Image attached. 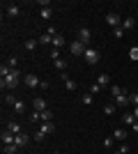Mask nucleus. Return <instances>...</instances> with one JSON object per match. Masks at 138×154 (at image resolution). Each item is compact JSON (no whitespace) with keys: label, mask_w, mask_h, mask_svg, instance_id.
Returning <instances> with one entry per match:
<instances>
[{"label":"nucleus","mask_w":138,"mask_h":154,"mask_svg":"<svg viewBox=\"0 0 138 154\" xmlns=\"http://www.w3.org/2000/svg\"><path fill=\"white\" fill-rule=\"evenodd\" d=\"M19 78H21V71L14 69L9 76H5L2 81H0V88H2V90H14V88L19 85Z\"/></svg>","instance_id":"f257e3e1"},{"label":"nucleus","mask_w":138,"mask_h":154,"mask_svg":"<svg viewBox=\"0 0 138 154\" xmlns=\"http://www.w3.org/2000/svg\"><path fill=\"white\" fill-rule=\"evenodd\" d=\"M83 58H85L87 64H97L99 62V51H97V48H92V46H87L85 53H83Z\"/></svg>","instance_id":"f03ea898"},{"label":"nucleus","mask_w":138,"mask_h":154,"mask_svg":"<svg viewBox=\"0 0 138 154\" xmlns=\"http://www.w3.org/2000/svg\"><path fill=\"white\" fill-rule=\"evenodd\" d=\"M85 48H87V46L83 44V42H78V39L69 44V51H72V55H76V58H78V55H83V53H85Z\"/></svg>","instance_id":"7ed1b4c3"},{"label":"nucleus","mask_w":138,"mask_h":154,"mask_svg":"<svg viewBox=\"0 0 138 154\" xmlns=\"http://www.w3.org/2000/svg\"><path fill=\"white\" fill-rule=\"evenodd\" d=\"M106 23L113 26V28H120V26H122V19H120L118 12H108V14H106Z\"/></svg>","instance_id":"20e7f679"},{"label":"nucleus","mask_w":138,"mask_h":154,"mask_svg":"<svg viewBox=\"0 0 138 154\" xmlns=\"http://www.w3.org/2000/svg\"><path fill=\"white\" fill-rule=\"evenodd\" d=\"M78 42H83L85 46L92 42V32H90V28H78Z\"/></svg>","instance_id":"39448f33"},{"label":"nucleus","mask_w":138,"mask_h":154,"mask_svg":"<svg viewBox=\"0 0 138 154\" xmlns=\"http://www.w3.org/2000/svg\"><path fill=\"white\" fill-rule=\"evenodd\" d=\"M0 138H2V145H14V138H16V136H14L12 131H9V129H2Z\"/></svg>","instance_id":"423d86ee"},{"label":"nucleus","mask_w":138,"mask_h":154,"mask_svg":"<svg viewBox=\"0 0 138 154\" xmlns=\"http://www.w3.org/2000/svg\"><path fill=\"white\" fill-rule=\"evenodd\" d=\"M32 108L37 110V113H44V110H48V108H46V99H41V97L32 99Z\"/></svg>","instance_id":"0eeeda50"},{"label":"nucleus","mask_w":138,"mask_h":154,"mask_svg":"<svg viewBox=\"0 0 138 154\" xmlns=\"http://www.w3.org/2000/svg\"><path fill=\"white\" fill-rule=\"evenodd\" d=\"M28 143H30V136L28 134H19L16 138H14V145H16V147H26Z\"/></svg>","instance_id":"6e6552de"},{"label":"nucleus","mask_w":138,"mask_h":154,"mask_svg":"<svg viewBox=\"0 0 138 154\" xmlns=\"http://www.w3.org/2000/svg\"><path fill=\"white\" fill-rule=\"evenodd\" d=\"M23 81H26L28 88H39V83H41V81L35 76V74H26V78H23Z\"/></svg>","instance_id":"1a4fd4ad"},{"label":"nucleus","mask_w":138,"mask_h":154,"mask_svg":"<svg viewBox=\"0 0 138 154\" xmlns=\"http://www.w3.org/2000/svg\"><path fill=\"white\" fill-rule=\"evenodd\" d=\"M129 94H120V97H115V106H118V108H127V106H129Z\"/></svg>","instance_id":"9d476101"},{"label":"nucleus","mask_w":138,"mask_h":154,"mask_svg":"<svg viewBox=\"0 0 138 154\" xmlns=\"http://www.w3.org/2000/svg\"><path fill=\"white\" fill-rule=\"evenodd\" d=\"M21 14V9H19V5H16V2H7V16H19Z\"/></svg>","instance_id":"9b49d317"},{"label":"nucleus","mask_w":138,"mask_h":154,"mask_svg":"<svg viewBox=\"0 0 138 154\" xmlns=\"http://www.w3.org/2000/svg\"><path fill=\"white\" fill-rule=\"evenodd\" d=\"M39 131H41L44 136H48V134H53V131H55V124H53V122H41Z\"/></svg>","instance_id":"f8f14e48"},{"label":"nucleus","mask_w":138,"mask_h":154,"mask_svg":"<svg viewBox=\"0 0 138 154\" xmlns=\"http://www.w3.org/2000/svg\"><path fill=\"white\" fill-rule=\"evenodd\" d=\"M127 136H129V134H127L124 129H115V131H113V138H115V140H120V143H124Z\"/></svg>","instance_id":"ddd939ff"},{"label":"nucleus","mask_w":138,"mask_h":154,"mask_svg":"<svg viewBox=\"0 0 138 154\" xmlns=\"http://www.w3.org/2000/svg\"><path fill=\"white\" fill-rule=\"evenodd\" d=\"M67 42H65V37H62V35H55V37H53V48H62V46H65Z\"/></svg>","instance_id":"4468645a"},{"label":"nucleus","mask_w":138,"mask_h":154,"mask_svg":"<svg viewBox=\"0 0 138 154\" xmlns=\"http://www.w3.org/2000/svg\"><path fill=\"white\" fill-rule=\"evenodd\" d=\"M62 81H65V85H67V90H69V92L76 90V81H72V78L67 76V74H62Z\"/></svg>","instance_id":"2eb2a0df"},{"label":"nucleus","mask_w":138,"mask_h":154,"mask_svg":"<svg viewBox=\"0 0 138 154\" xmlns=\"http://www.w3.org/2000/svg\"><path fill=\"white\" fill-rule=\"evenodd\" d=\"M7 129H9V131H12L14 136L23 134V131H21V124H19V122H14V120H12V122H9V124H7Z\"/></svg>","instance_id":"dca6fc26"},{"label":"nucleus","mask_w":138,"mask_h":154,"mask_svg":"<svg viewBox=\"0 0 138 154\" xmlns=\"http://www.w3.org/2000/svg\"><path fill=\"white\" fill-rule=\"evenodd\" d=\"M97 83L101 85V88H104V85H111V76H108V74H99V76H97Z\"/></svg>","instance_id":"f3484780"},{"label":"nucleus","mask_w":138,"mask_h":154,"mask_svg":"<svg viewBox=\"0 0 138 154\" xmlns=\"http://www.w3.org/2000/svg\"><path fill=\"white\" fill-rule=\"evenodd\" d=\"M133 26H136V23H133V19H131V16L122 19V30H133Z\"/></svg>","instance_id":"a211bd4d"},{"label":"nucleus","mask_w":138,"mask_h":154,"mask_svg":"<svg viewBox=\"0 0 138 154\" xmlns=\"http://www.w3.org/2000/svg\"><path fill=\"white\" fill-rule=\"evenodd\" d=\"M122 122L127 124V127H131L133 122H138L136 117H133V113H124V115H122Z\"/></svg>","instance_id":"6ab92c4d"},{"label":"nucleus","mask_w":138,"mask_h":154,"mask_svg":"<svg viewBox=\"0 0 138 154\" xmlns=\"http://www.w3.org/2000/svg\"><path fill=\"white\" fill-rule=\"evenodd\" d=\"M37 44H39L37 39H26V42H23V46H26V51H35V48H37Z\"/></svg>","instance_id":"aec40b11"},{"label":"nucleus","mask_w":138,"mask_h":154,"mask_svg":"<svg viewBox=\"0 0 138 154\" xmlns=\"http://www.w3.org/2000/svg\"><path fill=\"white\" fill-rule=\"evenodd\" d=\"M53 67H55L58 71H62V74H65V69H67V62H65L62 58H60V60H53Z\"/></svg>","instance_id":"412c9836"},{"label":"nucleus","mask_w":138,"mask_h":154,"mask_svg":"<svg viewBox=\"0 0 138 154\" xmlns=\"http://www.w3.org/2000/svg\"><path fill=\"white\" fill-rule=\"evenodd\" d=\"M39 16H41L44 21H48V19L53 16V9H51V7H44V9H39Z\"/></svg>","instance_id":"4be33fe9"},{"label":"nucleus","mask_w":138,"mask_h":154,"mask_svg":"<svg viewBox=\"0 0 138 154\" xmlns=\"http://www.w3.org/2000/svg\"><path fill=\"white\" fill-rule=\"evenodd\" d=\"M12 67H9V64H5V62H2V64H0V76H2V78H5V76H9V74H12Z\"/></svg>","instance_id":"5701e85b"},{"label":"nucleus","mask_w":138,"mask_h":154,"mask_svg":"<svg viewBox=\"0 0 138 154\" xmlns=\"http://www.w3.org/2000/svg\"><path fill=\"white\" fill-rule=\"evenodd\" d=\"M81 101L85 103V106H90V103H92V101H94V94H92V92H85V94L81 97Z\"/></svg>","instance_id":"b1692460"},{"label":"nucleus","mask_w":138,"mask_h":154,"mask_svg":"<svg viewBox=\"0 0 138 154\" xmlns=\"http://www.w3.org/2000/svg\"><path fill=\"white\" fill-rule=\"evenodd\" d=\"M14 110H16V113H26V101H21V99H19V101L14 103Z\"/></svg>","instance_id":"393cba45"},{"label":"nucleus","mask_w":138,"mask_h":154,"mask_svg":"<svg viewBox=\"0 0 138 154\" xmlns=\"http://www.w3.org/2000/svg\"><path fill=\"white\" fill-rule=\"evenodd\" d=\"M41 122H53V110H44L41 113Z\"/></svg>","instance_id":"a878e982"},{"label":"nucleus","mask_w":138,"mask_h":154,"mask_svg":"<svg viewBox=\"0 0 138 154\" xmlns=\"http://www.w3.org/2000/svg\"><path fill=\"white\" fill-rule=\"evenodd\" d=\"M39 44H53V35H48V32L41 35V37H39Z\"/></svg>","instance_id":"bb28decb"},{"label":"nucleus","mask_w":138,"mask_h":154,"mask_svg":"<svg viewBox=\"0 0 138 154\" xmlns=\"http://www.w3.org/2000/svg\"><path fill=\"white\" fill-rule=\"evenodd\" d=\"M111 94L113 97H120V94H124V90H122L120 85H111Z\"/></svg>","instance_id":"cd10ccee"},{"label":"nucleus","mask_w":138,"mask_h":154,"mask_svg":"<svg viewBox=\"0 0 138 154\" xmlns=\"http://www.w3.org/2000/svg\"><path fill=\"white\" fill-rule=\"evenodd\" d=\"M115 108H118L115 103H106V106H104V113H106V115H113V113H115Z\"/></svg>","instance_id":"c85d7f7f"},{"label":"nucleus","mask_w":138,"mask_h":154,"mask_svg":"<svg viewBox=\"0 0 138 154\" xmlns=\"http://www.w3.org/2000/svg\"><path fill=\"white\" fill-rule=\"evenodd\" d=\"M113 37H115V39H122V37H124V30H122V26H120V28H113Z\"/></svg>","instance_id":"c756f323"},{"label":"nucleus","mask_w":138,"mask_h":154,"mask_svg":"<svg viewBox=\"0 0 138 154\" xmlns=\"http://www.w3.org/2000/svg\"><path fill=\"white\" fill-rule=\"evenodd\" d=\"M28 120H30V122H41V113H37V110H32Z\"/></svg>","instance_id":"7c9ffc66"},{"label":"nucleus","mask_w":138,"mask_h":154,"mask_svg":"<svg viewBox=\"0 0 138 154\" xmlns=\"http://www.w3.org/2000/svg\"><path fill=\"white\" fill-rule=\"evenodd\" d=\"M129 58H131L133 62H138V46H133V48H129Z\"/></svg>","instance_id":"2f4dec72"},{"label":"nucleus","mask_w":138,"mask_h":154,"mask_svg":"<svg viewBox=\"0 0 138 154\" xmlns=\"http://www.w3.org/2000/svg\"><path fill=\"white\" fill-rule=\"evenodd\" d=\"M16 152H19L16 145H5V154H16Z\"/></svg>","instance_id":"473e14b6"},{"label":"nucleus","mask_w":138,"mask_h":154,"mask_svg":"<svg viewBox=\"0 0 138 154\" xmlns=\"http://www.w3.org/2000/svg\"><path fill=\"white\" fill-rule=\"evenodd\" d=\"M90 92H92V94H99V92H101V85H99V83H94V85L90 88Z\"/></svg>","instance_id":"72a5a7b5"},{"label":"nucleus","mask_w":138,"mask_h":154,"mask_svg":"<svg viewBox=\"0 0 138 154\" xmlns=\"http://www.w3.org/2000/svg\"><path fill=\"white\" fill-rule=\"evenodd\" d=\"M7 64H9L12 69H16V64H19V58H9V60H7Z\"/></svg>","instance_id":"f704fd0d"},{"label":"nucleus","mask_w":138,"mask_h":154,"mask_svg":"<svg viewBox=\"0 0 138 154\" xmlns=\"http://www.w3.org/2000/svg\"><path fill=\"white\" fill-rule=\"evenodd\" d=\"M5 101H7V103H12V106H14V103L19 101V99H16L14 94H7V97H5Z\"/></svg>","instance_id":"c9c22d12"},{"label":"nucleus","mask_w":138,"mask_h":154,"mask_svg":"<svg viewBox=\"0 0 138 154\" xmlns=\"http://www.w3.org/2000/svg\"><path fill=\"white\" fill-rule=\"evenodd\" d=\"M32 138H35V140H37V143H44V138H46V136L41 134V131H37V134H35Z\"/></svg>","instance_id":"e433bc0d"},{"label":"nucleus","mask_w":138,"mask_h":154,"mask_svg":"<svg viewBox=\"0 0 138 154\" xmlns=\"http://www.w3.org/2000/svg\"><path fill=\"white\" fill-rule=\"evenodd\" d=\"M51 58L53 60H60V48H51Z\"/></svg>","instance_id":"4c0bfd02"},{"label":"nucleus","mask_w":138,"mask_h":154,"mask_svg":"<svg viewBox=\"0 0 138 154\" xmlns=\"http://www.w3.org/2000/svg\"><path fill=\"white\" fill-rule=\"evenodd\" d=\"M129 101H131L133 106H138V94H136V92H133V94H129Z\"/></svg>","instance_id":"58836bf2"},{"label":"nucleus","mask_w":138,"mask_h":154,"mask_svg":"<svg viewBox=\"0 0 138 154\" xmlns=\"http://www.w3.org/2000/svg\"><path fill=\"white\" fill-rule=\"evenodd\" d=\"M104 145H106V147H111V145H113V136H108V138H106Z\"/></svg>","instance_id":"ea45409f"},{"label":"nucleus","mask_w":138,"mask_h":154,"mask_svg":"<svg viewBox=\"0 0 138 154\" xmlns=\"http://www.w3.org/2000/svg\"><path fill=\"white\" fill-rule=\"evenodd\" d=\"M120 152H122V154H127V152H129V145H127V143H122V147H120Z\"/></svg>","instance_id":"a19ab883"},{"label":"nucleus","mask_w":138,"mask_h":154,"mask_svg":"<svg viewBox=\"0 0 138 154\" xmlns=\"http://www.w3.org/2000/svg\"><path fill=\"white\" fill-rule=\"evenodd\" d=\"M131 129H133V134H138V122H133V124H131Z\"/></svg>","instance_id":"79ce46f5"},{"label":"nucleus","mask_w":138,"mask_h":154,"mask_svg":"<svg viewBox=\"0 0 138 154\" xmlns=\"http://www.w3.org/2000/svg\"><path fill=\"white\" fill-rule=\"evenodd\" d=\"M133 117L138 120V106H133Z\"/></svg>","instance_id":"37998d69"},{"label":"nucleus","mask_w":138,"mask_h":154,"mask_svg":"<svg viewBox=\"0 0 138 154\" xmlns=\"http://www.w3.org/2000/svg\"><path fill=\"white\" fill-rule=\"evenodd\" d=\"M118 154H122V152H118Z\"/></svg>","instance_id":"c03bdc74"}]
</instances>
